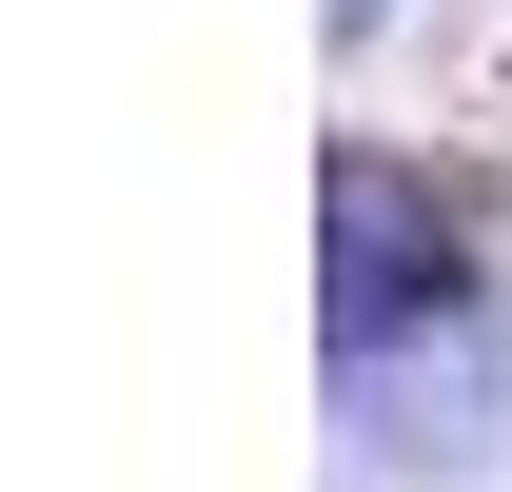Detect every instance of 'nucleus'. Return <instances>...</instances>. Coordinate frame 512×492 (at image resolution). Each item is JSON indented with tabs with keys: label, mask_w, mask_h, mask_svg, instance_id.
I'll return each instance as SVG.
<instances>
[{
	"label": "nucleus",
	"mask_w": 512,
	"mask_h": 492,
	"mask_svg": "<svg viewBox=\"0 0 512 492\" xmlns=\"http://www.w3.org/2000/svg\"><path fill=\"white\" fill-rule=\"evenodd\" d=\"M316 335H335V374H394L414 335H473V217L375 138L316 178Z\"/></svg>",
	"instance_id": "1"
},
{
	"label": "nucleus",
	"mask_w": 512,
	"mask_h": 492,
	"mask_svg": "<svg viewBox=\"0 0 512 492\" xmlns=\"http://www.w3.org/2000/svg\"><path fill=\"white\" fill-rule=\"evenodd\" d=\"M375 20H394V0H335V40H375Z\"/></svg>",
	"instance_id": "2"
}]
</instances>
